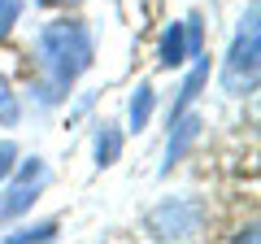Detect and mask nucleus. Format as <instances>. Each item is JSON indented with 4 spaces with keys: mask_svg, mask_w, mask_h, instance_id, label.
Segmentation results:
<instances>
[{
    "mask_svg": "<svg viewBox=\"0 0 261 244\" xmlns=\"http://www.w3.org/2000/svg\"><path fill=\"white\" fill-rule=\"evenodd\" d=\"M257 66H261V31H257V5H248V18L235 31V44L222 61V87L231 96H244L257 87Z\"/></svg>",
    "mask_w": 261,
    "mask_h": 244,
    "instance_id": "f03ea898",
    "label": "nucleus"
},
{
    "mask_svg": "<svg viewBox=\"0 0 261 244\" xmlns=\"http://www.w3.org/2000/svg\"><path fill=\"white\" fill-rule=\"evenodd\" d=\"M13 161H18V149L13 144H0V179L13 175Z\"/></svg>",
    "mask_w": 261,
    "mask_h": 244,
    "instance_id": "f8f14e48",
    "label": "nucleus"
},
{
    "mask_svg": "<svg viewBox=\"0 0 261 244\" xmlns=\"http://www.w3.org/2000/svg\"><path fill=\"white\" fill-rule=\"evenodd\" d=\"M148 227L161 240H187V235L200 231V205L196 201H166L161 209H152Z\"/></svg>",
    "mask_w": 261,
    "mask_h": 244,
    "instance_id": "7ed1b4c3",
    "label": "nucleus"
},
{
    "mask_svg": "<svg viewBox=\"0 0 261 244\" xmlns=\"http://www.w3.org/2000/svg\"><path fill=\"white\" fill-rule=\"evenodd\" d=\"M39 5H70V0H39Z\"/></svg>",
    "mask_w": 261,
    "mask_h": 244,
    "instance_id": "ddd939ff",
    "label": "nucleus"
},
{
    "mask_svg": "<svg viewBox=\"0 0 261 244\" xmlns=\"http://www.w3.org/2000/svg\"><path fill=\"white\" fill-rule=\"evenodd\" d=\"M161 66L166 70H174V66H183L187 57H200V18H183V22H174V27L161 35Z\"/></svg>",
    "mask_w": 261,
    "mask_h": 244,
    "instance_id": "20e7f679",
    "label": "nucleus"
},
{
    "mask_svg": "<svg viewBox=\"0 0 261 244\" xmlns=\"http://www.w3.org/2000/svg\"><path fill=\"white\" fill-rule=\"evenodd\" d=\"M0 122H18V96L9 92L5 79H0Z\"/></svg>",
    "mask_w": 261,
    "mask_h": 244,
    "instance_id": "9d476101",
    "label": "nucleus"
},
{
    "mask_svg": "<svg viewBox=\"0 0 261 244\" xmlns=\"http://www.w3.org/2000/svg\"><path fill=\"white\" fill-rule=\"evenodd\" d=\"M57 235V223H35V227H22V231L9 235V244H22V240H53Z\"/></svg>",
    "mask_w": 261,
    "mask_h": 244,
    "instance_id": "1a4fd4ad",
    "label": "nucleus"
},
{
    "mask_svg": "<svg viewBox=\"0 0 261 244\" xmlns=\"http://www.w3.org/2000/svg\"><path fill=\"white\" fill-rule=\"evenodd\" d=\"M205 79H209V66H196V70H192V79H187V83H183V96H178V101H174V109H170V122H174L178 113H183L187 105L196 101V92L205 87Z\"/></svg>",
    "mask_w": 261,
    "mask_h": 244,
    "instance_id": "6e6552de",
    "label": "nucleus"
},
{
    "mask_svg": "<svg viewBox=\"0 0 261 244\" xmlns=\"http://www.w3.org/2000/svg\"><path fill=\"white\" fill-rule=\"evenodd\" d=\"M148 118H152V87L140 83V87H135V96H130V127H135V131H144V127H148Z\"/></svg>",
    "mask_w": 261,
    "mask_h": 244,
    "instance_id": "0eeeda50",
    "label": "nucleus"
},
{
    "mask_svg": "<svg viewBox=\"0 0 261 244\" xmlns=\"http://www.w3.org/2000/svg\"><path fill=\"white\" fill-rule=\"evenodd\" d=\"M48 183V166L39 157H31L27 166H22V175L9 183V192H5V201H0V218H13V214H22V209L35 201V192Z\"/></svg>",
    "mask_w": 261,
    "mask_h": 244,
    "instance_id": "39448f33",
    "label": "nucleus"
},
{
    "mask_svg": "<svg viewBox=\"0 0 261 244\" xmlns=\"http://www.w3.org/2000/svg\"><path fill=\"white\" fill-rule=\"evenodd\" d=\"M18 13H22V0H0V35L18 22Z\"/></svg>",
    "mask_w": 261,
    "mask_h": 244,
    "instance_id": "9b49d317",
    "label": "nucleus"
},
{
    "mask_svg": "<svg viewBox=\"0 0 261 244\" xmlns=\"http://www.w3.org/2000/svg\"><path fill=\"white\" fill-rule=\"evenodd\" d=\"M118 153H122V135H118L113 122H105V131L96 135V166H113Z\"/></svg>",
    "mask_w": 261,
    "mask_h": 244,
    "instance_id": "423d86ee",
    "label": "nucleus"
},
{
    "mask_svg": "<svg viewBox=\"0 0 261 244\" xmlns=\"http://www.w3.org/2000/svg\"><path fill=\"white\" fill-rule=\"evenodd\" d=\"M39 66L53 79V87H70L87 66H92V35H87L83 22H48L35 39Z\"/></svg>",
    "mask_w": 261,
    "mask_h": 244,
    "instance_id": "f257e3e1",
    "label": "nucleus"
}]
</instances>
